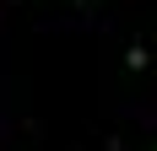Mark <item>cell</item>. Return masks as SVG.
Masks as SVG:
<instances>
[]
</instances>
